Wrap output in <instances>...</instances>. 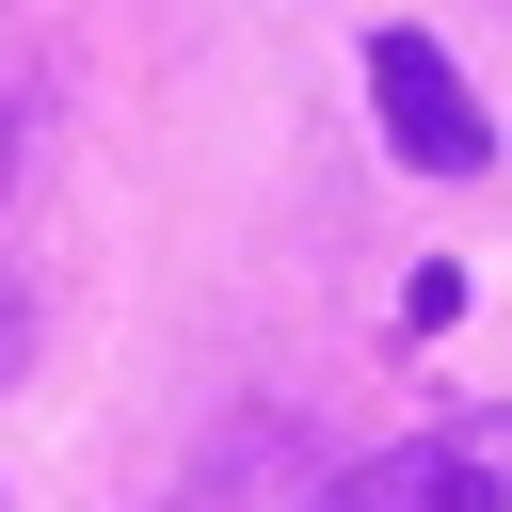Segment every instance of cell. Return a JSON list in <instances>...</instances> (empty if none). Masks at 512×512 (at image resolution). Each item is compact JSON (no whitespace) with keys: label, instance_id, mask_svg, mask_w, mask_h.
<instances>
[{"label":"cell","instance_id":"7a4b0ae2","mask_svg":"<svg viewBox=\"0 0 512 512\" xmlns=\"http://www.w3.org/2000/svg\"><path fill=\"white\" fill-rule=\"evenodd\" d=\"M368 112H384V160H416V176H480V160H496L480 80H464L432 32H384V48H368Z\"/></svg>","mask_w":512,"mask_h":512},{"label":"cell","instance_id":"6da1fadb","mask_svg":"<svg viewBox=\"0 0 512 512\" xmlns=\"http://www.w3.org/2000/svg\"><path fill=\"white\" fill-rule=\"evenodd\" d=\"M320 512H512V400H496V416H432V432L336 464Z\"/></svg>","mask_w":512,"mask_h":512},{"label":"cell","instance_id":"3957f363","mask_svg":"<svg viewBox=\"0 0 512 512\" xmlns=\"http://www.w3.org/2000/svg\"><path fill=\"white\" fill-rule=\"evenodd\" d=\"M0 192H16V96H0Z\"/></svg>","mask_w":512,"mask_h":512}]
</instances>
